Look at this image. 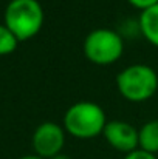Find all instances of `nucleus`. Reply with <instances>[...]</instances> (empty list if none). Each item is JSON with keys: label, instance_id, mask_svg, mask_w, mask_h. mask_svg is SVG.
Returning <instances> with one entry per match:
<instances>
[{"label": "nucleus", "instance_id": "f03ea898", "mask_svg": "<svg viewBox=\"0 0 158 159\" xmlns=\"http://www.w3.org/2000/svg\"><path fill=\"white\" fill-rule=\"evenodd\" d=\"M5 25L22 40L34 37L44 25V8L37 0H11L5 8Z\"/></svg>", "mask_w": 158, "mask_h": 159}, {"label": "nucleus", "instance_id": "6e6552de", "mask_svg": "<svg viewBox=\"0 0 158 159\" xmlns=\"http://www.w3.org/2000/svg\"><path fill=\"white\" fill-rule=\"evenodd\" d=\"M140 31L149 43L158 47V5L146 9L140 16Z\"/></svg>", "mask_w": 158, "mask_h": 159}, {"label": "nucleus", "instance_id": "9d476101", "mask_svg": "<svg viewBox=\"0 0 158 159\" xmlns=\"http://www.w3.org/2000/svg\"><path fill=\"white\" fill-rule=\"evenodd\" d=\"M127 2L133 8L140 9L141 12L146 11V9H149V8H152V6H155V5H158V0H127Z\"/></svg>", "mask_w": 158, "mask_h": 159}, {"label": "nucleus", "instance_id": "39448f33", "mask_svg": "<svg viewBox=\"0 0 158 159\" xmlns=\"http://www.w3.org/2000/svg\"><path fill=\"white\" fill-rule=\"evenodd\" d=\"M65 145V130L56 122H42L33 133L34 153L42 159H51L62 153Z\"/></svg>", "mask_w": 158, "mask_h": 159}, {"label": "nucleus", "instance_id": "423d86ee", "mask_svg": "<svg viewBox=\"0 0 158 159\" xmlns=\"http://www.w3.org/2000/svg\"><path fill=\"white\" fill-rule=\"evenodd\" d=\"M105 141L115 150L126 155L138 150V130L124 120H110L107 122L104 131Z\"/></svg>", "mask_w": 158, "mask_h": 159}, {"label": "nucleus", "instance_id": "7ed1b4c3", "mask_svg": "<svg viewBox=\"0 0 158 159\" xmlns=\"http://www.w3.org/2000/svg\"><path fill=\"white\" fill-rule=\"evenodd\" d=\"M116 88L124 99L130 102H144L157 93L158 76L152 66L135 63L118 73Z\"/></svg>", "mask_w": 158, "mask_h": 159}, {"label": "nucleus", "instance_id": "0eeeda50", "mask_svg": "<svg viewBox=\"0 0 158 159\" xmlns=\"http://www.w3.org/2000/svg\"><path fill=\"white\" fill-rule=\"evenodd\" d=\"M138 148L151 155L158 153V120H149L138 130Z\"/></svg>", "mask_w": 158, "mask_h": 159}, {"label": "nucleus", "instance_id": "f8f14e48", "mask_svg": "<svg viewBox=\"0 0 158 159\" xmlns=\"http://www.w3.org/2000/svg\"><path fill=\"white\" fill-rule=\"evenodd\" d=\"M51 159H71L68 155H64V153H59V155H56V156H53Z\"/></svg>", "mask_w": 158, "mask_h": 159}, {"label": "nucleus", "instance_id": "f257e3e1", "mask_svg": "<svg viewBox=\"0 0 158 159\" xmlns=\"http://www.w3.org/2000/svg\"><path fill=\"white\" fill-rule=\"evenodd\" d=\"M107 119L104 110L90 101H79L64 114V130L78 139H92L103 134Z\"/></svg>", "mask_w": 158, "mask_h": 159}, {"label": "nucleus", "instance_id": "1a4fd4ad", "mask_svg": "<svg viewBox=\"0 0 158 159\" xmlns=\"http://www.w3.org/2000/svg\"><path fill=\"white\" fill-rule=\"evenodd\" d=\"M19 39L11 33V30L5 25L0 23V56H8L14 53L17 48Z\"/></svg>", "mask_w": 158, "mask_h": 159}, {"label": "nucleus", "instance_id": "20e7f679", "mask_svg": "<svg viewBox=\"0 0 158 159\" xmlns=\"http://www.w3.org/2000/svg\"><path fill=\"white\" fill-rule=\"evenodd\" d=\"M124 53L122 37L108 28H96L84 39V54L96 65H110L119 60Z\"/></svg>", "mask_w": 158, "mask_h": 159}, {"label": "nucleus", "instance_id": "ddd939ff", "mask_svg": "<svg viewBox=\"0 0 158 159\" xmlns=\"http://www.w3.org/2000/svg\"><path fill=\"white\" fill-rule=\"evenodd\" d=\"M19 159H42V158H39L37 155H26V156H22Z\"/></svg>", "mask_w": 158, "mask_h": 159}, {"label": "nucleus", "instance_id": "9b49d317", "mask_svg": "<svg viewBox=\"0 0 158 159\" xmlns=\"http://www.w3.org/2000/svg\"><path fill=\"white\" fill-rule=\"evenodd\" d=\"M122 159H157V155H151L147 152H143V150H135L129 155H126Z\"/></svg>", "mask_w": 158, "mask_h": 159}]
</instances>
